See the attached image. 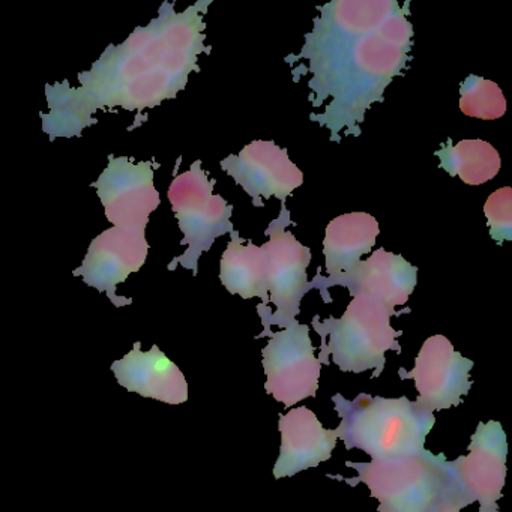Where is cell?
Wrapping results in <instances>:
<instances>
[{
    "label": "cell",
    "mask_w": 512,
    "mask_h": 512,
    "mask_svg": "<svg viewBox=\"0 0 512 512\" xmlns=\"http://www.w3.org/2000/svg\"><path fill=\"white\" fill-rule=\"evenodd\" d=\"M460 109L469 118L494 121L505 115L506 100L496 83L469 76L461 85Z\"/></svg>",
    "instance_id": "obj_20"
},
{
    "label": "cell",
    "mask_w": 512,
    "mask_h": 512,
    "mask_svg": "<svg viewBox=\"0 0 512 512\" xmlns=\"http://www.w3.org/2000/svg\"><path fill=\"white\" fill-rule=\"evenodd\" d=\"M346 466L355 469L358 476L329 478L347 482L350 487L364 482L370 496L379 502L377 512H434L443 506H467L445 454L424 449L419 454L371 463L347 461Z\"/></svg>",
    "instance_id": "obj_3"
},
{
    "label": "cell",
    "mask_w": 512,
    "mask_h": 512,
    "mask_svg": "<svg viewBox=\"0 0 512 512\" xmlns=\"http://www.w3.org/2000/svg\"><path fill=\"white\" fill-rule=\"evenodd\" d=\"M341 418L335 434L346 449H359L373 461L407 457L425 449L436 416L407 397L385 398L359 394L355 400L332 397Z\"/></svg>",
    "instance_id": "obj_4"
},
{
    "label": "cell",
    "mask_w": 512,
    "mask_h": 512,
    "mask_svg": "<svg viewBox=\"0 0 512 512\" xmlns=\"http://www.w3.org/2000/svg\"><path fill=\"white\" fill-rule=\"evenodd\" d=\"M278 430L281 433V448L274 466L275 479L289 478L319 466L331 458L337 446L335 431L326 430L316 413L305 406L281 415Z\"/></svg>",
    "instance_id": "obj_15"
},
{
    "label": "cell",
    "mask_w": 512,
    "mask_h": 512,
    "mask_svg": "<svg viewBox=\"0 0 512 512\" xmlns=\"http://www.w3.org/2000/svg\"><path fill=\"white\" fill-rule=\"evenodd\" d=\"M289 224L290 214L283 205L278 220L272 221L266 230L269 241L260 247L266 260L269 302L275 305V313L263 323L265 331L259 337L271 334V326L284 329L295 323L301 313L302 298L310 290L307 269L311 251L286 229Z\"/></svg>",
    "instance_id": "obj_7"
},
{
    "label": "cell",
    "mask_w": 512,
    "mask_h": 512,
    "mask_svg": "<svg viewBox=\"0 0 512 512\" xmlns=\"http://www.w3.org/2000/svg\"><path fill=\"white\" fill-rule=\"evenodd\" d=\"M508 443L502 424L479 422L470 437L469 454L451 461L458 488L467 506L479 503V512H499L506 478Z\"/></svg>",
    "instance_id": "obj_10"
},
{
    "label": "cell",
    "mask_w": 512,
    "mask_h": 512,
    "mask_svg": "<svg viewBox=\"0 0 512 512\" xmlns=\"http://www.w3.org/2000/svg\"><path fill=\"white\" fill-rule=\"evenodd\" d=\"M394 310L364 295L353 296L346 313L340 319L319 322L314 317L313 326L322 337L320 364L334 362L341 371L364 373L376 370L374 377L385 370L388 350L401 352L397 338L403 332L391 326Z\"/></svg>",
    "instance_id": "obj_5"
},
{
    "label": "cell",
    "mask_w": 512,
    "mask_h": 512,
    "mask_svg": "<svg viewBox=\"0 0 512 512\" xmlns=\"http://www.w3.org/2000/svg\"><path fill=\"white\" fill-rule=\"evenodd\" d=\"M269 337L262 350L266 392L286 407L316 397L322 364L314 355L310 328L296 320Z\"/></svg>",
    "instance_id": "obj_8"
},
{
    "label": "cell",
    "mask_w": 512,
    "mask_h": 512,
    "mask_svg": "<svg viewBox=\"0 0 512 512\" xmlns=\"http://www.w3.org/2000/svg\"><path fill=\"white\" fill-rule=\"evenodd\" d=\"M473 361L464 358L443 335H433L422 344L410 371L398 370L401 380H413L419 397L416 403L430 412L460 406L472 388Z\"/></svg>",
    "instance_id": "obj_9"
},
{
    "label": "cell",
    "mask_w": 512,
    "mask_h": 512,
    "mask_svg": "<svg viewBox=\"0 0 512 512\" xmlns=\"http://www.w3.org/2000/svg\"><path fill=\"white\" fill-rule=\"evenodd\" d=\"M92 187L97 188L107 220L121 229L145 230L149 215L161 203L154 169L145 161L134 164L130 158L110 155L109 166Z\"/></svg>",
    "instance_id": "obj_11"
},
{
    "label": "cell",
    "mask_w": 512,
    "mask_h": 512,
    "mask_svg": "<svg viewBox=\"0 0 512 512\" xmlns=\"http://www.w3.org/2000/svg\"><path fill=\"white\" fill-rule=\"evenodd\" d=\"M221 167L253 197L256 206L260 197L274 196L286 202L287 197L304 184V175L290 161L286 149L265 140H256L238 155H230L221 161Z\"/></svg>",
    "instance_id": "obj_13"
},
{
    "label": "cell",
    "mask_w": 512,
    "mask_h": 512,
    "mask_svg": "<svg viewBox=\"0 0 512 512\" xmlns=\"http://www.w3.org/2000/svg\"><path fill=\"white\" fill-rule=\"evenodd\" d=\"M209 5L197 2L176 13L166 2L149 26L136 29L121 46H110L91 71L80 74V88L71 89L67 82L47 86L50 113L41 118L50 139L82 136L97 110L142 112L176 98L190 74L199 71Z\"/></svg>",
    "instance_id": "obj_2"
},
{
    "label": "cell",
    "mask_w": 512,
    "mask_h": 512,
    "mask_svg": "<svg viewBox=\"0 0 512 512\" xmlns=\"http://www.w3.org/2000/svg\"><path fill=\"white\" fill-rule=\"evenodd\" d=\"M413 29L395 0H338L320 8L296 59L308 62L313 106L328 101L314 122L340 134H359L365 113L410 61Z\"/></svg>",
    "instance_id": "obj_1"
},
{
    "label": "cell",
    "mask_w": 512,
    "mask_h": 512,
    "mask_svg": "<svg viewBox=\"0 0 512 512\" xmlns=\"http://www.w3.org/2000/svg\"><path fill=\"white\" fill-rule=\"evenodd\" d=\"M221 283L232 295L244 299L260 298L259 314L262 322L269 316L268 274L262 248L253 242H245L233 230L232 241L221 259Z\"/></svg>",
    "instance_id": "obj_18"
},
{
    "label": "cell",
    "mask_w": 512,
    "mask_h": 512,
    "mask_svg": "<svg viewBox=\"0 0 512 512\" xmlns=\"http://www.w3.org/2000/svg\"><path fill=\"white\" fill-rule=\"evenodd\" d=\"M215 182L202 169V161H196L190 170L173 179L169 188V200L184 233L182 245H188L181 257L169 265L170 271L181 265L197 274L200 256L212 247L217 238L233 232V206L223 197L214 194Z\"/></svg>",
    "instance_id": "obj_6"
},
{
    "label": "cell",
    "mask_w": 512,
    "mask_h": 512,
    "mask_svg": "<svg viewBox=\"0 0 512 512\" xmlns=\"http://www.w3.org/2000/svg\"><path fill=\"white\" fill-rule=\"evenodd\" d=\"M490 235L497 244L512 239V190L500 188L488 197L484 206Z\"/></svg>",
    "instance_id": "obj_21"
},
{
    "label": "cell",
    "mask_w": 512,
    "mask_h": 512,
    "mask_svg": "<svg viewBox=\"0 0 512 512\" xmlns=\"http://www.w3.org/2000/svg\"><path fill=\"white\" fill-rule=\"evenodd\" d=\"M434 512H461V509L452 508V506H443V508L437 509Z\"/></svg>",
    "instance_id": "obj_22"
},
{
    "label": "cell",
    "mask_w": 512,
    "mask_h": 512,
    "mask_svg": "<svg viewBox=\"0 0 512 512\" xmlns=\"http://www.w3.org/2000/svg\"><path fill=\"white\" fill-rule=\"evenodd\" d=\"M148 250L145 230L113 227L92 241L82 266L74 275H82L88 286L106 292L116 307L130 305L131 299L116 295V287L145 265Z\"/></svg>",
    "instance_id": "obj_12"
},
{
    "label": "cell",
    "mask_w": 512,
    "mask_h": 512,
    "mask_svg": "<svg viewBox=\"0 0 512 512\" xmlns=\"http://www.w3.org/2000/svg\"><path fill=\"white\" fill-rule=\"evenodd\" d=\"M440 167L464 184L481 185L499 173L502 161L499 152L484 140H463L457 145H445L436 152Z\"/></svg>",
    "instance_id": "obj_19"
},
{
    "label": "cell",
    "mask_w": 512,
    "mask_h": 512,
    "mask_svg": "<svg viewBox=\"0 0 512 512\" xmlns=\"http://www.w3.org/2000/svg\"><path fill=\"white\" fill-rule=\"evenodd\" d=\"M112 371L122 388L128 392L161 403H187L188 383L181 368L154 344L149 352H143L142 343H134L124 358L112 364Z\"/></svg>",
    "instance_id": "obj_14"
},
{
    "label": "cell",
    "mask_w": 512,
    "mask_h": 512,
    "mask_svg": "<svg viewBox=\"0 0 512 512\" xmlns=\"http://www.w3.org/2000/svg\"><path fill=\"white\" fill-rule=\"evenodd\" d=\"M379 232V223L367 212H350L332 220L326 227L323 241L329 278H314L310 290L314 287L326 290L329 286H337L338 281L361 262V256L370 253Z\"/></svg>",
    "instance_id": "obj_17"
},
{
    "label": "cell",
    "mask_w": 512,
    "mask_h": 512,
    "mask_svg": "<svg viewBox=\"0 0 512 512\" xmlns=\"http://www.w3.org/2000/svg\"><path fill=\"white\" fill-rule=\"evenodd\" d=\"M416 283V266L410 265L404 257L380 248L347 272L337 286L347 287L352 296H368L389 310H394L409 301Z\"/></svg>",
    "instance_id": "obj_16"
}]
</instances>
